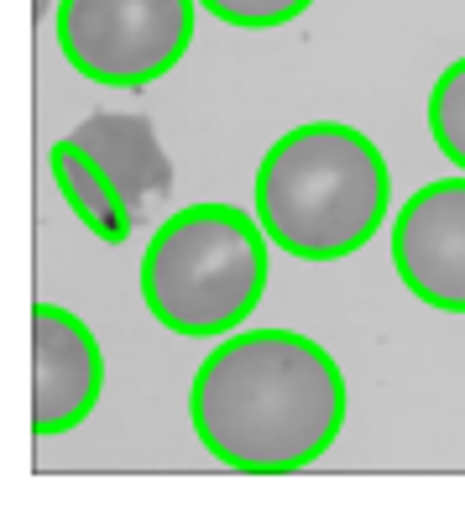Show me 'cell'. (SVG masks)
Instances as JSON below:
<instances>
[{
    "label": "cell",
    "instance_id": "7",
    "mask_svg": "<svg viewBox=\"0 0 465 512\" xmlns=\"http://www.w3.org/2000/svg\"><path fill=\"white\" fill-rule=\"evenodd\" d=\"M74 142L105 162V173L121 183L126 199L136 204V215H142V204H152L173 189V162L162 157L157 131L142 115H89L74 131Z\"/></svg>",
    "mask_w": 465,
    "mask_h": 512
},
{
    "label": "cell",
    "instance_id": "9",
    "mask_svg": "<svg viewBox=\"0 0 465 512\" xmlns=\"http://www.w3.org/2000/svg\"><path fill=\"white\" fill-rule=\"evenodd\" d=\"M429 131H434V147L465 173V58L450 63L445 74L434 79V95H429Z\"/></svg>",
    "mask_w": 465,
    "mask_h": 512
},
{
    "label": "cell",
    "instance_id": "8",
    "mask_svg": "<svg viewBox=\"0 0 465 512\" xmlns=\"http://www.w3.org/2000/svg\"><path fill=\"white\" fill-rule=\"evenodd\" d=\"M48 168H53V183H58V194L68 199V209L84 220V230H95L100 241L110 246H121L131 241V230H136V204L126 199V189L105 173V162L79 147L74 136H63V142L48 152Z\"/></svg>",
    "mask_w": 465,
    "mask_h": 512
},
{
    "label": "cell",
    "instance_id": "6",
    "mask_svg": "<svg viewBox=\"0 0 465 512\" xmlns=\"http://www.w3.org/2000/svg\"><path fill=\"white\" fill-rule=\"evenodd\" d=\"M105 392V351L95 330L58 304L32 314V429L42 439L79 429Z\"/></svg>",
    "mask_w": 465,
    "mask_h": 512
},
{
    "label": "cell",
    "instance_id": "4",
    "mask_svg": "<svg viewBox=\"0 0 465 512\" xmlns=\"http://www.w3.org/2000/svg\"><path fill=\"white\" fill-rule=\"evenodd\" d=\"M194 6L199 0H58V48L84 79L142 89L183 63Z\"/></svg>",
    "mask_w": 465,
    "mask_h": 512
},
{
    "label": "cell",
    "instance_id": "1",
    "mask_svg": "<svg viewBox=\"0 0 465 512\" xmlns=\"http://www.w3.org/2000/svg\"><path fill=\"white\" fill-rule=\"evenodd\" d=\"M199 445L230 471H304L345 429V377L298 330H230L189 387Z\"/></svg>",
    "mask_w": 465,
    "mask_h": 512
},
{
    "label": "cell",
    "instance_id": "5",
    "mask_svg": "<svg viewBox=\"0 0 465 512\" xmlns=\"http://www.w3.org/2000/svg\"><path fill=\"white\" fill-rule=\"evenodd\" d=\"M392 267L429 309L465 314V178L424 183L392 220Z\"/></svg>",
    "mask_w": 465,
    "mask_h": 512
},
{
    "label": "cell",
    "instance_id": "3",
    "mask_svg": "<svg viewBox=\"0 0 465 512\" xmlns=\"http://www.w3.org/2000/svg\"><path fill=\"white\" fill-rule=\"evenodd\" d=\"M267 230L236 204H189L152 230L142 298L173 335H230L267 293Z\"/></svg>",
    "mask_w": 465,
    "mask_h": 512
},
{
    "label": "cell",
    "instance_id": "2",
    "mask_svg": "<svg viewBox=\"0 0 465 512\" xmlns=\"http://www.w3.org/2000/svg\"><path fill=\"white\" fill-rule=\"evenodd\" d=\"M392 173L366 131L309 121L277 136L257 168V220L277 251L298 262L356 256L382 230Z\"/></svg>",
    "mask_w": 465,
    "mask_h": 512
},
{
    "label": "cell",
    "instance_id": "10",
    "mask_svg": "<svg viewBox=\"0 0 465 512\" xmlns=\"http://www.w3.org/2000/svg\"><path fill=\"white\" fill-rule=\"evenodd\" d=\"M199 6L225 21V27H246V32H262V27H283V21H298L314 0H199Z\"/></svg>",
    "mask_w": 465,
    "mask_h": 512
}]
</instances>
